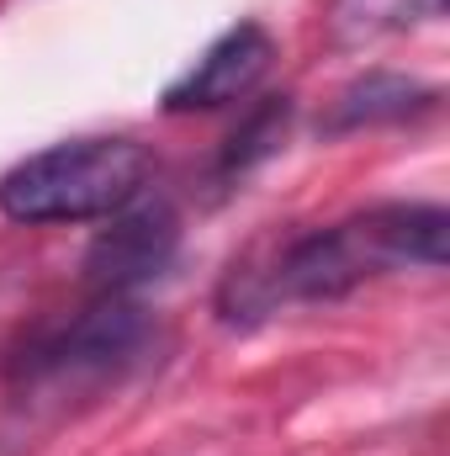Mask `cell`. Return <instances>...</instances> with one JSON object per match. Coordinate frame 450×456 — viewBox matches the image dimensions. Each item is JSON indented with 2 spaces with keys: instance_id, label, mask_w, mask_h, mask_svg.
I'll return each mask as SVG.
<instances>
[{
  "instance_id": "5b68a950",
  "label": "cell",
  "mask_w": 450,
  "mask_h": 456,
  "mask_svg": "<svg viewBox=\"0 0 450 456\" xmlns=\"http://www.w3.org/2000/svg\"><path fill=\"white\" fill-rule=\"evenodd\" d=\"M276 59V37L260 21H238L223 37L202 48V59L165 91V112H213L260 86V75Z\"/></svg>"
},
{
  "instance_id": "277c9868",
  "label": "cell",
  "mask_w": 450,
  "mask_h": 456,
  "mask_svg": "<svg viewBox=\"0 0 450 456\" xmlns=\"http://www.w3.org/2000/svg\"><path fill=\"white\" fill-rule=\"evenodd\" d=\"M181 249V213L165 197H133L85 249V287L96 297H133L138 287L159 281Z\"/></svg>"
},
{
  "instance_id": "3957f363",
  "label": "cell",
  "mask_w": 450,
  "mask_h": 456,
  "mask_svg": "<svg viewBox=\"0 0 450 456\" xmlns=\"http://www.w3.org/2000/svg\"><path fill=\"white\" fill-rule=\"evenodd\" d=\"M159 340L154 319L133 303V297H96L85 314H75L69 324L48 330L43 340H32L11 377L21 387V398L43 403H69L85 393H101L107 382H122L127 371H138L149 361V350Z\"/></svg>"
},
{
  "instance_id": "ba28073f",
  "label": "cell",
  "mask_w": 450,
  "mask_h": 456,
  "mask_svg": "<svg viewBox=\"0 0 450 456\" xmlns=\"http://www.w3.org/2000/svg\"><path fill=\"white\" fill-rule=\"evenodd\" d=\"M408 11H414V0H339L334 27L339 37H376L387 27H403Z\"/></svg>"
},
{
  "instance_id": "52a82bcc",
  "label": "cell",
  "mask_w": 450,
  "mask_h": 456,
  "mask_svg": "<svg viewBox=\"0 0 450 456\" xmlns=\"http://www.w3.org/2000/svg\"><path fill=\"white\" fill-rule=\"evenodd\" d=\"M286 117H292V102L286 96H276V102H265L260 112L249 117L233 138H228V149H223V170L233 175H244L249 165H260V159H270L276 149H281V138H286Z\"/></svg>"
},
{
  "instance_id": "7a4b0ae2",
  "label": "cell",
  "mask_w": 450,
  "mask_h": 456,
  "mask_svg": "<svg viewBox=\"0 0 450 456\" xmlns=\"http://www.w3.org/2000/svg\"><path fill=\"white\" fill-rule=\"evenodd\" d=\"M154 159L133 138H69L27 154L0 175V213L11 224H91L149 191Z\"/></svg>"
},
{
  "instance_id": "6da1fadb",
  "label": "cell",
  "mask_w": 450,
  "mask_h": 456,
  "mask_svg": "<svg viewBox=\"0 0 450 456\" xmlns=\"http://www.w3.org/2000/svg\"><path fill=\"white\" fill-rule=\"evenodd\" d=\"M450 255V213L435 202H382L329 228L265 244L233 260L218 308L228 324H254L297 303H334L392 271H440Z\"/></svg>"
},
{
  "instance_id": "8992f818",
  "label": "cell",
  "mask_w": 450,
  "mask_h": 456,
  "mask_svg": "<svg viewBox=\"0 0 450 456\" xmlns=\"http://www.w3.org/2000/svg\"><path fill=\"white\" fill-rule=\"evenodd\" d=\"M440 102L435 86H419L408 75H387V69H371L366 80L344 86L334 96V112H329V133H350V127H376V122H408V117L430 112Z\"/></svg>"
}]
</instances>
